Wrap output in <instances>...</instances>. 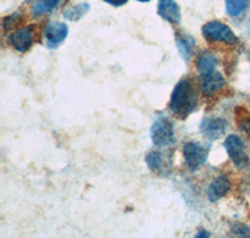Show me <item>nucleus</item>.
<instances>
[{
	"mask_svg": "<svg viewBox=\"0 0 250 238\" xmlns=\"http://www.w3.org/2000/svg\"><path fill=\"white\" fill-rule=\"evenodd\" d=\"M218 59L211 53H203L196 60V71L199 75H207L216 71Z\"/></svg>",
	"mask_w": 250,
	"mask_h": 238,
	"instance_id": "13",
	"label": "nucleus"
},
{
	"mask_svg": "<svg viewBox=\"0 0 250 238\" xmlns=\"http://www.w3.org/2000/svg\"><path fill=\"white\" fill-rule=\"evenodd\" d=\"M158 14L171 24H179L180 19H182L180 8L175 0H159Z\"/></svg>",
	"mask_w": 250,
	"mask_h": 238,
	"instance_id": "12",
	"label": "nucleus"
},
{
	"mask_svg": "<svg viewBox=\"0 0 250 238\" xmlns=\"http://www.w3.org/2000/svg\"><path fill=\"white\" fill-rule=\"evenodd\" d=\"M224 85L225 79L219 71H215L210 74H207V75H200V92H202L205 96L215 95L218 92H220L224 88Z\"/></svg>",
	"mask_w": 250,
	"mask_h": 238,
	"instance_id": "9",
	"label": "nucleus"
},
{
	"mask_svg": "<svg viewBox=\"0 0 250 238\" xmlns=\"http://www.w3.org/2000/svg\"><path fill=\"white\" fill-rule=\"evenodd\" d=\"M145 162H146L149 169L153 173H155V174H158V176L165 177L168 176L169 173H171L170 161L162 152L151 150L145 157Z\"/></svg>",
	"mask_w": 250,
	"mask_h": 238,
	"instance_id": "10",
	"label": "nucleus"
},
{
	"mask_svg": "<svg viewBox=\"0 0 250 238\" xmlns=\"http://www.w3.org/2000/svg\"><path fill=\"white\" fill-rule=\"evenodd\" d=\"M176 47H178V50L183 59L189 60L193 55L194 48H195V40L189 35H183L176 39Z\"/></svg>",
	"mask_w": 250,
	"mask_h": 238,
	"instance_id": "14",
	"label": "nucleus"
},
{
	"mask_svg": "<svg viewBox=\"0 0 250 238\" xmlns=\"http://www.w3.org/2000/svg\"><path fill=\"white\" fill-rule=\"evenodd\" d=\"M202 33L208 42H222L227 44H235L238 42L234 31L227 24L218 20H213L205 24L202 29Z\"/></svg>",
	"mask_w": 250,
	"mask_h": 238,
	"instance_id": "3",
	"label": "nucleus"
},
{
	"mask_svg": "<svg viewBox=\"0 0 250 238\" xmlns=\"http://www.w3.org/2000/svg\"><path fill=\"white\" fill-rule=\"evenodd\" d=\"M185 165L191 173L196 172L208 159L209 149L198 142H188L183 148Z\"/></svg>",
	"mask_w": 250,
	"mask_h": 238,
	"instance_id": "5",
	"label": "nucleus"
},
{
	"mask_svg": "<svg viewBox=\"0 0 250 238\" xmlns=\"http://www.w3.org/2000/svg\"><path fill=\"white\" fill-rule=\"evenodd\" d=\"M10 44L13 48L19 53H25L33 46L34 42V28L33 26H24L18 29L10 35Z\"/></svg>",
	"mask_w": 250,
	"mask_h": 238,
	"instance_id": "8",
	"label": "nucleus"
},
{
	"mask_svg": "<svg viewBox=\"0 0 250 238\" xmlns=\"http://www.w3.org/2000/svg\"><path fill=\"white\" fill-rule=\"evenodd\" d=\"M150 138L156 147H170L175 143L174 124L165 116H159L150 128Z\"/></svg>",
	"mask_w": 250,
	"mask_h": 238,
	"instance_id": "2",
	"label": "nucleus"
},
{
	"mask_svg": "<svg viewBox=\"0 0 250 238\" xmlns=\"http://www.w3.org/2000/svg\"><path fill=\"white\" fill-rule=\"evenodd\" d=\"M23 19H24V15L20 12L14 13V14H12L10 17L4 18L3 20L4 30H12V29L17 28V26L21 23V20Z\"/></svg>",
	"mask_w": 250,
	"mask_h": 238,
	"instance_id": "19",
	"label": "nucleus"
},
{
	"mask_svg": "<svg viewBox=\"0 0 250 238\" xmlns=\"http://www.w3.org/2000/svg\"><path fill=\"white\" fill-rule=\"evenodd\" d=\"M200 132L207 137L209 141H216L225 133L228 128V122L223 118H214L208 117L200 123Z\"/></svg>",
	"mask_w": 250,
	"mask_h": 238,
	"instance_id": "6",
	"label": "nucleus"
},
{
	"mask_svg": "<svg viewBox=\"0 0 250 238\" xmlns=\"http://www.w3.org/2000/svg\"><path fill=\"white\" fill-rule=\"evenodd\" d=\"M210 232H208V231H205V230H200L199 231V233H198V235H196V237L199 238V237H210Z\"/></svg>",
	"mask_w": 250,
	"mask_h": 238,
	"instance_id": "22",
	"label": "nucleus"
},
{
	"mask_svg": "<svg viewBox=\"0 0 250 238\" xmlns=\"http://www.w3.org/2000/svg\"><path fill=\"white\" fill-rule=\"evenodd\" d=\"M138 1H142V3H146V1H150V0H138Z\"/></svg>",
	"mask_w": 250,
	"mask_h": 238,
	"instance_id": "23",
	"label": "nucleus"
},
{
	"mask_svg": "<svg viewBox=\"0 0 250 238\" xmlns=\"http://www.w3.org/2000/svg\"><path fill=\"white\" fill-rule=\"evenodd\" d=\"M89 9H90V5L88 3L78 4V5L66 9L65 13H64V17H65V19L70 20V22H77L89 12Z\"/></svg>",
	"mask_w": 250,
	"mask_h": 238,
	"instance_id": "17",
	"label": "nucleus"
},
{
	"mask_svg": "<svg viewBox=\"0 0 250 238\" xmlns=\"http://www.w3.org/2000/svg\"><path fill=\"white\" fill-rule=\"evenodd\" d=\"M250 0H225L227 13L230 17H239L249 8Z\"/></svg>",
	"mask_w": 250,
	"mask_h": 238,
	"instance_id": "15",
	"label": "nucleus"
},
{
	"mask_svg": "<svg viewBox=\"0 0 250 238\" xmlns=\"http://www.w3.org/2000/svg\"><path fill=\"white\" fill-rule=\"evenodd\" d=\"M231 232L240 237H250V227L245 226V224L235 223L231 227Z\"/></svg>",
	"mask_w": 250,
	"mask_h": 238,
	"instance_id": "20",
	"label": "nucleus"
},
{
	"mask_svg": "<svg viewBox=\"0 0 250 238\" xmlns=\"http://www.w3.org/2000/svg\"><path fill=\"white\" fill-rule=\"evenodd\" d=\"M68 26L60 22H53L45 26L44 35H45L46 46L50 49H55L62 44L68 37Z\"/></svg>",
	"mask_w": 250,
	"mask_h": 238,
	"instance_id": "7",
	"label": "nucleus"
},
{
	"mask_svg": "<svg viewBox=\"0 0 250 238\" xmlns=\"http://www.w3.org/2000/svg\"><path fill=\"white\" fill-rule=\"evenodd\" d=\"M224 147L228 152V156L231 159L236 168L239 169H245L249 167L250 159L248 153L245 152V147L240 137L231 134L228 137L224 142Z\"/></svg>",
	"mask_w": 250,
	"mask_h": 238,
	"instance_id": "4",
	"label": "nucleus"
},
{
	"mask_svg": "<svg viewBox=\"0 0 250 238\" xmlns=\"http://www.w3.org/2000/svg\"><path fill=\"white\" fill-rule=\"evenodd\" d=\"M198 92L190 79H182L175 85L170 96L171 113L180 119H185L190 116L198 107Z\"/></svg>",
	"mask_w": 250,
	"mask_h": 238,
	"instance_id": "1",
	"label": "nucleus"
},
{
	"mask_svg": "<svg viewBox=\"0 0 250 238\" xmlns=\"http://www.w3.org/2000/svg\"><path fill=\"white\" fill-rule=\"evenodd\" d=\"M104 1L114 6H122L128 3V0H104Z\"/></svg>",
	"mask_w": 250,
	"mask_h": 238,
	"instance_id": "21",
	"label": "nucleus"
},
{
	"mask_svg": "<svg viewBox=\"0 0 250 238\" xmlns=\"http://www.w3.org/2000/svg\"><path fill=\"white\" fill-rule=\"evenodd\" d=\"M242 111V108H238V109H236V123H238V127L240 128L248 137H250V114L244 113V112Z\"/></svg>",
	"mask_w": 250,
	"mask_h": 238,
	"instance_id": "18",
	"label": "nucleus"
},
{
	"mask_svg": "<svg viewBox=\"0 0 250 238\" xmlns=\"http://www.w3.org/2000/svg\"><path fill=\"white\" fill-rule=\"evenodd\" d=\"M60 0H38L37 3L33 6V15L34 17H40V15L48 14L53 9L57 8L59 5Z\"/></svg>",
	"mask_w": 250,
	"mask_h": 238,
	"instance_id": "16",
	"label": "nucleus"
},
{
	"mask_svg": "<svg viewBox=\"0 0 250 238\" xmlns=\"http://www.w3.org/2000/svg\"><path fill=\"white\" fill-rule=\"evenodd\" d=\"M230 187L231 185L229 178L227 176H224V174H220L208 187V199L211 203H215V202H218L219 199H222L230 190Z\"/></svg>",
	"mask_w": 250,
	"mask_h": 238,
	"instance_id": "11",
	"label": "nucleus"
}]
</instances>
